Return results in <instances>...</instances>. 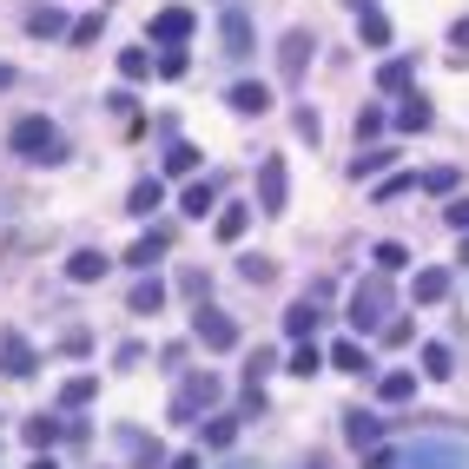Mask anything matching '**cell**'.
Listing matches in <instances>:
<instances>
[{
    "label": "cell",
    "instance_id": "cell-1",
    "mask_svg": "<svg viewBox=\"0 0 469 469\" xmlns=\"http://www.w3.org/2000/svg\"><path fill=\"white\" fill-rule=\"evenodd\" d=\"M14 153L20 159H60V126L53 119H40V113H27V119H14Z\"/></svg>",
    "mask_w": 469,
    "mask_h": 469
},
{
    "label": "cell",
    "instance_id": "cell-2",
    "mask_svg": "<svg viewBox=\"0 0 469 469\" xmlns=\"http://www.w3.org/2000/svg\"><path fill=\"white\" fill-rule=\"evenodd\" d=\"M390 317V278H371L351 291V331H377Z\"/></svg>",
    "mask_w": 469,
    "mask_h": 469
},
{
    "label": "cell",
    "instance_id": "cell-3",
    "mask_svg": "<svg viewBox=\"0 0 469 469\" xmlns=\"http://www.w3.org/2000/svg\"><path fill=\"white\" fill-rule=\"evenodd\" d=\"M211 403H219V377H211V371H199V377H185V383H179L173 417H179V423H192L199 410H211Z\"/></svg>",
    "mask_w": 469,
    "mask_h": 469
},
{
    "label": "cell",
    "instance_id": "cell-4",
    "mask_svg": "<svg viewBox=\"0 0 469 469\" xmlns=\"http://www.w3.org/2000/svg\"><path fill=\"white\" fill-rule=\"evenodd\" d=\"M397 469H469V456L456 443H410V450L397 456Z\"/></svg>",
    "mask_w": 469,
    "mask_h": 469
},
{
    "label": "cell",
    "instance_id": "cell-5",
    "mask_svg": "<svg viewBox=\"0 0 469 469\" xmlns=\"http://www.w3.org/2000/svg\"><path fill=\"white\" fill-rule=\"evenodd\" d=\"M285 192H291V173H285V159L271 153L258 165V211H285Z\"/></svg>",
    "mask_w": 469,
    "mask_h": 469
},
{
    "label": "cell",
    "instance_id": "cell-6",
    "mask_svg": "<svg viewBox=\"0 0 469 469\" xmlns=\"http://www.w3.org/2000/svg\"><path fill=\"white\" fill-rule=\"evenodd\" d=\"M192 331H199L211 351H231V344H239V324H231V317H225L219 305H199V317H192Z\"/></svg>",
    "mask_w": 469,
    "mask_h": 469
},
{
    "label": "cell",
    "instance_id": "cell-7",
    "mask_svg": "<svg viewBox=\"0 0 469 469\" xmlns=\"http://www.w3.org/2000/svg\"><path fill=\"white\" fill-rule=\"evenodd\" d=\"M0 371H7V377H33L40 371V351L20 331H7V337H0Z\"/></svg>",
    "mask_w": 469,
    "mask_h": 469
},
{
    "label": "cell",
    "instance_id": "cell-8",
    "mask_svg": "<svg viewBox=\"0 0 469 469\" xmlns=\"http://www.w3.org/2000/svg\"><path fill=\"white\" fill-rule=\"evenodd\" d=\"M192 27H199V14H185V7H165V14H159L145 33H153L165 53H173V47H185V33H192Z\"/></svg>",
    "mask_w": 469,
    "mask_h": 469
},
{
    "label": "cell",
    "instance_id": "cell-9",
    "mask_svg": "<svg viewBox=\"0 0 469 469\" xmlns=\"http://www.w3.org/2000/svg\"><path fill=\"white\" fill-rule=\"evenodd\" d=\"M27 33L33 40H60V33H73V20H67V7H27Z\"/></svg>",
    "mask_w": 469,
    "mask_h": 469
},
{
    "label": "cell",
    "instance_id": "cell-10",
    "mask_svg": "<svg viewBox=\"0 0 469 469\" xmlns=\"http://www.w3.org/2000/svg\"><path fill=\"white\" fill-rule=\"evenodd\" d=\"M211 205H219V185H211V179H192V185L179 192V211H185V219H205Z\"/></svg>",
    "mask_w": 469,
    "mask_h": 469
},
{
    "label": "cell",
    "instance_id": "cell-11",
    "mask_svg": "<svg viewBox=\"0 0 469 469\" xmlns=\"http://www.w3.org/2000/svg\"><path fill=\"white\" fill-rule=\"evenodd\" d=\"M311 47H317V40H311L305 27H291V33L278 40V60H285V73H305V60H311Z\"/></svg>",
    "mask_w": 469,
    "mask_h": 469
},
{
    "label": "cell",
    "instance_id": "cell-12",
    "mask_svg": "<svg viewBox=\"0 0 469 469\" xmlns=\"http://www.w3.org/2000/svg\"><path fill=\"white\" fill-rule=\"evenodd\" d=\"M165 245H173V231H145V239H133V251H126V265H159L165 258Z\"/></svg>",
    "mask_w": 469,
    "mask_h": 469
},
{
    "label": "cell",
    "instance_id": "cell-13",
    "mask_svg": "<svg viewBox=\"0 0 469 469\" xmlns=\"http://www.w3.org/2000/svg\"><path fill=\"white\" fill-rule=\"evenodd\" d=\"M417 305H443V297H450V271H443V265H430V271H417Z\"/></svg>",
    "mask_w": 469,
    "mask_h": 469
},
{
    "label": "cell",
    "instance_id": "cell-14",
    "mask_svg": "<svg viewBox=\"0 0 469 469\" xmlns=\"http://www.w3.org/2000/svg\"><path fill=\"white\" fill-rule=\"evenodd\" d=\"M225 99L239 106V113H265V106H271V87H265V80H239Z\"/></svg>",
    "mask_w": 469,
    "mask_h": 469
},
{
    "label": "cell",
    "instance_id": "cell-15",
    "mask_svg": "<svg viewBox=\"0 0 469 469\" xmlns=\"http://www.w3.org/2000/svg\"><path fill=\"white\" fill-rule=\"evenodd\" d=\"M67 278H73V285H99V278H106V251H73V258H67Z\"/></svg>",
    "mask_w": 469,
    "mask_h": 469
},
{
    "label": "cell",
    "instance_id": "cell-16",
    "mask_svg": "<svg viewBox=\"0 0 469 469\" xmlns=\"http://www.w3.org/2000/svg\"><path fill=\"white\" fill-rule=\"evenodd\" d=\"M331 364H337V371H357V377H364V371H371V351L357 344V337H337V344H331Z\"/></svg>",
    "mask_w": 469,
    "mask_h": 469
},
{
    "label": "cell",
    "instance_id": "cell-17",
    "mask_svg": "<svg viewBox=\"0 0 469 469\" xmlns=\"http://www.w3.org/2000/svg\"><path fill=\"white\" fill-rule=\"evenodd\" d=\"M225 53H251V20H245V7H225Z\"/></svg>",
    "mask_w": 469,
    "mask_h": 469
},
{
    "label": "cell",
    "instance_id": "cell-18",
    "mask_svg": "<svg viewBox=\"0 0 469 469\" xmlns=\"http://www.w3.org/2000/svg\"><path fill=\"white\" fill-rule=\"evenodd\" d=\"M397 126H403V133H423V126H430V99H423V93H403Z\"/></svg>",
    "mask_w": 469,
    "mask_h": 469
},
{
    "label": "cell",
    "instance_id": "cell-19",
    "mask_svg": "<svg viewBox=\"0 0 469 469\" xmlns=\"http://www.w3.org/2000/svg\"><path fill=\"white\" fill-rule=\"evenodd\" d=\"M410 390H417L410 371H383V377H377V397H383V403H410Z\"/></svg>",
    "mask_w": 469,
    "mask_h": 469
},
{
    "label": "cell",
    "instance_id": "cell-20",
    "mask_svg": "<svg viewBox=\"0 0 469 469\" xmlns=\"http://www.w3.org/2000/svg\"><path fill=\"white\" fill-rule=\"evenodd\" d=\"M126 205H133L139 219H145V211H159V205H165V185H159V179H139L133 192H126Z\"/></svg>",
    "mask_w": 469,
    "mask_h": 469
},
{
    "label": "cell",
    "instance_id": "cell-21",
    "mask_svg": "<svg viewBox=\"0 0 469 469\" xmlns=\"http://www.w3.org/2000/svg\"><path fill=\"white\" fill-rule=\"evenodd\" d=\"M126 305H133L139 317H153V311L165 305V285H159V278H139V285H133V297H126Z\"/></svg>",
    "mask_w": 469,
    "mask_h": 469
},
{
    "label": "cell",
    "instance_id": "cell-22",
    "mask_svg": "<svg viewBox=\"0 0 469 469\" xmlns=\"http://www.w3.org/2000/svg\"><path fill=\"white\" fill-rule=\"evenodd\" d=\"M245 225H251V211H245V205H225V211H219V225H211V231H219L225 245H239V239H245Z\"/></svg>",
    "mask_w": 469,
    "mask_h": 469
},
{
    "label": "cell",
    "instance_id": "cell-23",
    "mask_svg": "<svg viewBox=\"0 0 469 469\" xmlns=\"http://www.w3.org/2000/svg\"><path fill=\"white\" fill-rule=\"evenodd\" d=\"M27 443H33V456H47L53 443H60V423L53 417H27Z\"/></svg>",
    "mask_w": 469,
    "mask_h": 469
},
{
    "label": "cell",
    "instance_id": "cell-24",
    "mask_svg": "<svg viewBox=\"0 0 469 469\" xmlns=\"http://www.w3.org/2000/svg\"><path fill=\"white\" fill-rule=\"evenodd\" d=\"M205 443H211V450H231V443H239V423H231V417H205V430H199Z\"/></svg>",
    "mask_w": 469,
    "mask_h": 469
},
{
    "label": "cell",
    "instance_id": "cell-25",
    "mask_svg": "<svg viewBox=\"0 0 469 469\" xmlns=\"http://www.w3.org/2000/svg\"><path fill=\"white\" fill-rule=\"evenodd\" d=\"M119 73H126V80H145V73H159V60L145 53V47H126V53H119Z\"/></svg>",
    "mask_w": 469,
    "mask_h": 469
},
{
    "label": "cell",
    "instance_id": "cell-26",
    "mask_svg": "<svg viewBox=\"0 0 469 469\" xmlns=\"http://www.w3.org/2000/svg\"><path fill=\"white\" fill-rule=\"evenodd\" d=\"M119 436H126V450H133V463H145V469H153V463H165V450H159L153 436H139V430H119Z\"/></svg>",
    "mask_w": 469,
    "mask_h": 469
},
{
    "label": "cell",
    "instance_id": "cell-27",
    "mask_svg": "<svg viewBox=\"0 0 469 469\" xmlns=\"http://www.w3.org/2000/svg\"><path fill=\"white\" fill-rule=\"evenodd\" d=\"M357 40H364V47H390V20H383V14H364V20H357Z\"/></svg>",
    "mask_w": 469,
    "mask_h": 469
},
{
    "label": "cell",
    "instance_id": "cell-28",
    "mask_svg": "<svg viewBox=\"0 0 469 469\" xmlns=\"http://www.w3.org/2000/svg\"><path fill=\"white\" fill-rule=\"evenodd\" d=\"M192 165H199V145H192V139H173V145H165V173H192Z\"/></svg>",
    "mask_w": 469,
    "mask_h": 469
},
{
    "label": "cell",
    "instance_id": "cell-29",
    "mask_svg": "<svg viewBox=\"0 0 469 469\" xmlns=\"http://www.w3.org/2000/svg\"><path fill=\"white\" fill-rule=\"evenodd\" d=\"M285 324H291V337H297V344H311V331H317V305H291V317H285Z\"/></svg>",
    "mask_w": 469,
    "mask_h": 469
},
{
    "label": "cell",
    "instance_id": "cell-30",
    "mask_svg": "<svg viewBox=\"0 0 469 469\" xmlns=\"http://www.w3.org/2000/svg\"><path fill=\"white\" fill-rule=\"evenodd\" d=\"M93 390H99L93 377H73L67 390H60V403H67V410H87V403H93Z\"/></svg>",
    "mask_w": 469,
    "mask_h": 469
},
{
    "label": "cell",
    "instance_id": "cell-31",
    "mask_svg": "<svg viewBox=\"0 0 469 469\" xmlns=\"http://www.w3.org/2000/svg\"><path fill=\"white\" fill-rule=\"evenodd\" d=\"M423 371H430V377H450V371H456L450 344H423Z\"/></svg>",
    "mask_w": 469,
    "mask_h": 469
},
{
    "label": "cell",
    "instance_id": "cell-32",
    "mask_svg": "<svg viewBox=\"0 0 469 469\" xmlns=\"http://www.w3.org/2000/svg\"><path fill=\"white\" fill-rule=\"evenodd\" d=\"M344 430H351V443H377L383 430H377V417H364V410H351L344 417Z\"/></svg>",
    "mask_w": 469,
    "mask_h": 469
},
{
    "label": "cell",
    "instance_id": "cell-33",
    "mask_svg": "<svg viewBox=\"0 0 469 469\" xmlns=\"http://www.w3.org/2000/svg\"><path fill=\"white\" fill-rule=\"evenodd\" d=\"M377 80H383V93H410V60H390Z\"/></svg>",
    "mask_w": 469,
    "mask_h": 469
},
{
    "label": "cell",
    "instance_id": "cell-34",
    "mask_svg": "<svg viewBox=\"0 0 469 469\" xmlns=\"http://www.w3.org/2000/svg\"><path fill=\"white\" fill-rule=\"evenodd\" d=\"M239 278L265 285V278H271V258H265V251H245V258H239Z\"/></svg>",
    "mask_w": 469,
    "mask_h": 469
},
{
    "label": "cell",
    "instance_id": "cell-35",
    "mask_svg": "<svg viewBox=\"0 0 469 469\" xmlns=\"http://www.w3.org/2000/svg\"><path fill=\"white\" fill-rule=\"evenodd\" d=\"M423 185L443 192V199H456V173H450V165H430V173H423Z\"/></svg>",
    "mask_w": 469,
    "mask_h": 469
},
{
    "label": "cell",
    "instance_id": "cell-36",
    "mask_svg": "<svg viewBox=\"0 0 469 469\" xmlns=\"http://www.w3.org/2000/svg\"><path fill=\"white\" fill-rule=\"evenodd\" d=\"M383 126H390V119H383V106H364V113H357V139H377Z\"/></svg>",
    "mask_w": 469,
    "mask_h": 469
},
{
    "label": "cell",
    "instance_id": "cell-37",
    "mask_svg": "<svg viewBox=\"0 0 469 469\" xmlns=\"http://www.w3.org/2000/svg\"><path fill=\"white\" fill-rule=\"evenodd\" d=\"M317 364H324V357H317V344H297V351H291V377H311Z\"/></svg>",
    "mask_w": 469,
    "mask_h": 469
},
{
    "label": "cell",
    "instance_id": "cell-38",
    "mask_svg": "<svg viewBox=\"0 0 469 469\" xmlns=\"http://www.w3.org/2000/svg\"><path fill=\"white\" fill-rule=\"evenodd\" d=\"M291 119H297V139H305V145H317V133H324V126H317V113H311V106H297Z\"/></svg>",
    "mask_w": 469,
    "mask_h": 469
},
{
    "label": "cell",
    "instance_id": "cell-39",
    "mask_svg": "<svg viewBox=\"0 0 469 469\" xmlns=\"http://www.w3.org/2000/svg\"><path fill=\"white\" fill-rule=\"evenodd\" d=\"M403 265H410V251H403V245H377V271H403Z\"/></svg>",
    "mask_w": 469,
    "mask_h": 469
},
{
    "label": "cell",
    "instance_id": "cell-40",
    "mask_svg": "<svg viewBox=\"0 0 469 469\" xmlns=\"http://www.w3.org/2000/svg\"><path fill=\"white\" fill-rule=\"evenodd\" d=\"M67 40H80V47H87V40H99V14H80V20H73V33H67Z\"/></svg>",
    "mask_w": 469,
    "mask_h": 469
},
{
    "label": "cell",
    "instance_id": "cell-41",
    "mask_svg": "<svg viewBox=\"0 0 469 469\" xmlns=\"http://www.w3.org/2000/svg\"><path fill=\"white\" fill-rule=\"evenodd\" d=\"M185 297H192V311H199L205 297H211V278H205V271H192V278H185Z\"/></svg>",
    "mask_w": 469,
    "mask_h": 469
},
{
    "label": "cell",
    "instance_id": "cell-42",
    "mask_svg": "<svg viewBox=\"0 0 469 469\" xmlns=\"http://www.w3.org/2000/svg\"><path fill=\"white\" fill-rule=\"evenodd\" d=\"M410 331H417L410 317H390V324H383V344H410Z\"/></svg>",
    "mask_w": 469,
    "mask_h": 469
},
{
    "label": "cell",
    "instance_id": "cell-43",
    "mask_svg": "<svg viewBox=\"0 0 469 469\" xmlns=\"http://www.w3.org/2000/svg\"><path fill=\"white\" fill-rule=\"evenodd\" d=\"M443 225H456V239L469 231V199H450V211H443Z\"/></svg>",
    "mask_w": 469,
    "mask_h": 469
},
{
    "label": "cell",
    "instance_id": "cell-44",
    "mask_svg": "<svg viewBox=\"0 0 469 469\" xmlns=\"http://www.w3.org/2000/svg\"><path fill=\"white\" fill-rule=\"evenodd\" d=\"M383 165H390V153H364V159H351V173L364 179V173H383Z\"/></svg>",
    "mask_w": 469,
    "mask_h": 469
},
{
    "label": "cell",
    "instance_id": "cell-45",
    "mask_svg": "<svg viewBox=\"0 0 469 469\" xmlns=\"http://www.w3.org/2000/svg\"><path fill=\"white\" fill-rule=\"evenodd\" d=\"M410 185H417V173H403V179H383V185H377V199H403Z\"/></svg>",
    "mask_w": 469,
    "mask_h": 469
},
{
    "label": "cell",
    "instance_id": "cell-46",
    "mask_svg": "<svg viewBox=\"0 0 469 469\" xmlns=\"http://www.w3.org/2000/svg\"><path fill=\"white\" fill-rule=\"evenodd\" d=\"M159 73H165V80H179V73H185V53H179V47H173V53H159Z\"/></svg>",
    "mask_w": 469,
    "mask_h": 469
},
{
    "label": "cell",
    "instance_id": "cell-47",
    "mask_svg": "<svg viewBox=\"0 0 469 469\" xmlns=\"http://www.w3.org/2000/svg\"><path fill=\"white\" fill-rule=\"evenodd\" d=\"M364 469H397V450H371V463Z\"/></svg>",
    "mask_w": 469,
    "mask_h": 469
},
{
    "label": "cell",
    "instance_id": "cell-48",
    "mask_svg": "<svg viewBox=\"0 0 469 469\" xmlns=\"http://www.w3.org/2000/svg\"><path fill=\"white\" fill-rule=\"evenodd\" d=\"M450 40H456V47H469V20H456V27H450Z\"/></svg>",
    "mask_w": 469,
    "mask_h": 469
},
{
    "label": "cell",
    "instance_id": "cell-49",
    "mask_svg": "<svg viewBox=\"0 0 469 469\" xmlns=\"http://www.w3.org/2000/svg\"><path fill=\"white\" fill-rule=\"evenodd\" d=\"M165 469H199V456H173V463H165Z\"/></svg>",
    "mask_w": 469,
    "mask_h": 469
},
{
    "label": "cell",
    "instance_id": "cell-50",
    "mask_svg": "<svg viewBox=\"0 0 469 469\" xmlns=\"http://www.w3.org/2000/svg\"><path fill=\"white\" fill-rule=\"evenodd\" d=\"M14 80H20V73H14V67H7V60H0V87H14Z\"/></svg>",
    "mask_w": 469,
    "mask_h": 469
},
{
    "label": "cell",
    "instance_id": "cell-51",
    "mask_svg": "<svg viewBox=\"0 0 469 469\" xmlns=\"http://www.w3.org/2000/svg\"><path fill=\"white\" fill-rule=\"evenodd\" d=\"M27 469H60V463H53V456H33V463H27Z\"/></svg>",
    "mask_w": 469,
    "mask_h": 469
},
{
    "label": "cell",
    "instance_id": "cell-52",
    "mask_svg": "<svg viewBox=\"0 0 469 469\" xmlns=\"http://www.w3.org/2000/svg\"><path fill=\"white\" fill-rule=\"evenodd\" d=\"M463 258H469V239H463Z\"/></svg>",
    "mask_w": 469,
    "mask_h": 469
},
{
    "label": "cell",
    "instance_id": "cell-53",
    "mask_svg": "<svg viewBox=\"0 0 469 469\" xmlns=\"http://www.w3.org/2000/svg\"><path fill=\"white\" fill-rule=\"evenodd\" d=\"M305 469H324V463H305Z\"/></svg>",
    "mask_w": 469,
    "mask_h": 469
}]
</instances>
